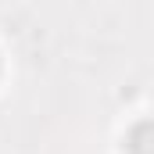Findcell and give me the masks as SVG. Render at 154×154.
<instances>
[{"mask_svg":"<svg viewBox=\"0 0 154 154\" xmlns=\"http://www.w3.org/2000/svg\"><path fill=\"white\" fill-rule=\"evenodd\" d=\"M125 154H154V122H136L125 133Z\"/></svg>","mask_w":154,"mask_h":154,"instance_id":"obj_1","label":"cell"}]
</instances>
